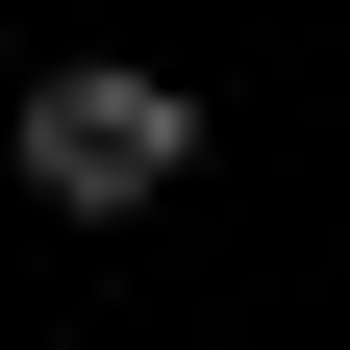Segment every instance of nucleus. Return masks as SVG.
<instances>
[{"mask_svg": "<svg viewBox=\"0 0 350 350\" xmlns=\"http://www.w3.org/2000/svg\"><path fill=\"white\" fill-rule=\"evenodd\" d=\"M175 175H200V100H175L150 51H51L25 75V200L125 226V200H175Z\"/></svg>", "mask_w": 350, "mask_h": 350, "instance_id": "f257e3e1", "label": "nucleus"}]
</instances>
